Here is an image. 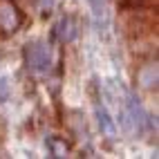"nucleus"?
Masks as SVG:
<instances>
[{"instance_id":"nucleus-1","label":"nucleus","mask_w":159,"mask_h":159,"mask_svg":"<svg viewBox=\"0 0 159 159\" xmlns=\"http://www.w3.org/2000/svg\"><path fill=\"white\" fill-rule=\"evenodd\" d=\"M23 20L25 16L14 0H0V38L14 36L23 25Z\"/></svg>"},{"instance_id":"nucleus-2","label":"nucleus","mask_w":159,"mask_h":159,"mask_svg":"<svg viewBox=\"0 0 159 159\" xmlns=\"http://www.w3.org/2000/svg\"><path fill=\"white\" fill-rule=\"evenodd\" d=\"M139 83L143 88H157V63L148 61L139 70Z\"/></svg>"}]
</instances>
